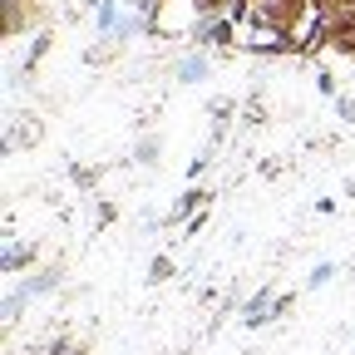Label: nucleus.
Instances as JSON below:
<instances>
[{
    "mask_svg": "<svg viewBox=\"0 0 355 355\" xmlns=\"http://www.w3.org/2000/svg\"><path fill=\"white\" fill-rule=\"evenodd\" d=\"M345 193H350V198H355V183H350V188H345Z\"/></svg>",
    "mask_w": 355,
    "mask_h": 355,
    "instance_id": "2eb2a0df",
    "label": "nucleus"
},
{
    "mask_svg": "<svg viewBox=\"0 0 355 355\" xmlns=\"http://www.w3.org/2000/svg\"><path fill=\"white\" fill-rule=\"evenodd\" d=\"M207 202H212L207 188H183V193H178V202H173V212H168V222H188V217H198Z\"/></svg>",
    "mask_w": 355,
    "mask_h": 355,
    "instance_id": "39448f33",
    "label": "nucleus"
},
{
    "mask_svg": "<svg viewBox=\"0 0 355 355\" xmlns=\"http://www.w3.org/2000/svg\"><path fill=\"white\" fill-rule=\"evenodd\" d=\"M158 153H163V144H158V139H144L139 148H133V158H139L144 168H153V163H158Z\"/></svg>",
    "mask_w": 355,
    "mask_h": 355,
    "instance_id": "1a4fd4ad",
    "label": "nucleus"
},
{
    "mask_svg": "<svg viewBox=\"0 0 355 355\" xmlns=\"http://www.w3.org/2000/svg\"><path fill=\"white\" fill-rule=\"evenodd\" d=\"M331 272H336V266H331V261H321L316 272H311V282H306V286H311V291H316V286H326V282H331Z\"/></svg>",
    "mask_w": 355,
    "mask_h": 355,
    "instance_id": "f8f14e48",
    "label": "nucleus"
},
{
    "mask_svg": "<svg viewBox=\"0 0 355 355\" xmlns=\"http://www.w3.org/2000/svg\"><path fill=\"white\" fill-rule=\"evenodd\" d=\"M326 0H301L296 15L286 20V35H291V55H311V50H321L326 44Z\"/></svg>",
    "mask_w": 355,
    "mask_h": 355,
    "instance_id": "f257e3e1",
    "label": "nucleus"
},
{
    "mask_svg": "<svg viewBox=\"0 0 355 355\" xmlns=\"http://www.w3.org/2000/svg\"><path fill=\"white\" fill-rule=\"evenodd\" d=\"M336 119L340 123H355V99L350 94H336Z\"/></svg>",
    "mask_w": 355,
    "mask_h": 355,
    "instance_id": "9b49d317",
    "label": "nucleus"
},
{
    "mask_svg": "<svg viewBox=\"0 0 355 355\" xmlns=\"http://www.w3.org/2000/svg\"><path fill=\"white\" fill-rule=\"evenodd\" d=\"M232 35H237V20H232L227 10H212V15H202V25H198L193 44H198V50H227Z\"/></svg>",
    "mask_w": 355,
    "mask_h": 355,
    "instance_id": "7ed1b4c3",
    "label": "nucleus"
},
{
    "mask_svg": "<svg viewBox=\"0 0 355 355\" xmlns=\"http://www.w3.org/2000/svg\"><path fill=\"white\" fill-rule=\"evenodd\" d=\"M35 261V252H20V247H6V261H0V266H6V277H15L20 272V266H30Z\"/></svg>",
    "mask_w": 355,
    "mask_h": 355,
    "instance_id": "6e6552de",
    "label": "nucleus"
},
{
    "mask_svg": "<svg viewBox=\"0 0 355 355\" xmlns=\"http://www.w3.org/2000/svg\"><path fill=\"white\" fill-rule=\"evenodd\" d=\"M252 55H291V35L286 25H247V44Z\"/></svg>",
    "mask_w": 355,
    "mask_h": 355,
    "instance_id": "20e7f679",
    "label": "nucleus"
},
{
    "mask_svg": "<svg viewBox=\"0 0 355 355\" xmlns=\"http://www.w3.org/2000/svg\"><path fill=\"white\" fill-rule=\"evenodd\" d=\"M202 222H207V212H198V217H188V227H183V237H198V232H202Z\"/></svg>",
    "mask_w": 355,
    "mask_h": 355,
    "instance_id": "ddd939ff",
    "label": "nucleus"
},
{
    "mask_svg": "<svg viewBox=\"0 0 355 355\" xmlns=\"http://www.w3.org/2000/svg\"><path fill=\"white\" fill-rule=\"evenodd\" d=\"M50 355H79V345H64V340H60V345H55Z\"/></svg>",
    "mask_w": 355,
    "mask_h": 355,
    "instance_id": "4468645a",
    "label": "nucleus"
},
{
    "mask_svg": "<svg viewBox=\"0 0 355 355\" xmlns=\"http://www.w3.org/2000/svg\"><path fill=\"white\" fill-rule=\"evenodd\" d=\"M178 79H183V84L207 79V55H183V60H178Z\"/></svg>",
    "mask_w": 355,
    "mask_h": 355,
    "instance_id": "423d86ee",
    "label": "nucleus"
},
{
    "mask_svg": "<svg viewBox=\"0 0 355 355\" xmlns=\"http://www.w3.org/2000/svg\"><path fill=\"white\" fill-rule=\"evenodd\" d=\"M55 286H60V272H35L25 282V296H44V291H55Z\"/></svg>",
    "mask_w": 355,
    "mask_h": 355,
    "instance_id": "0eeeda50",
    "label": "nucleus"
},
{
    "mask_svg": "<svg viewBox=\"0 0 355 355\" xmlns=\"http://www.w3.org/2000/svg\"><path fill=\"white\" fill-rule=\"evenodd\" d=\"M286 306H291V296H277L272 286L261 282V291H257V296L242 306V326H247V331H257V326H272V321L282 316Z\"/></svg>",
    "mask_w": 355,
    "mask_h": 355,
    "instance_id": "f03ea898",
    "label": "nucleus"
},
{
    "mask_svg": "<svg viewBox=\"0 0 355 355\" xmlns=\"http://www.w3.org/2000/svg\"><path fill=\"white\" fill-rule=\"evenodd\" d=\"M173 277V257H153V266H148V282H168Z\"/></svg>",
    "mask_w": 355,
    "mask_h": 355,
    "instance_id": "9d476101",
    "label": "nucleus"
}]
</instances>
